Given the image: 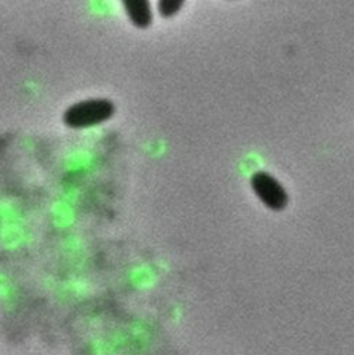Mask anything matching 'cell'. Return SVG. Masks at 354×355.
I'll return each mask as SVG.
<instances>
[{
    "instance_id": "6da1fadb",
    "label": "cell",
    "mask_w": 354,
    "mask_h": 355,
    "mask_svg": "<svg viewBox=\"0 0 354 355\" xmlns=\"http://www.w3.org/2000/svg\"><path fill=\"white\" fill-rule=\"evenodd\" d=\"M115 114V105L106 98L87 100L66 110L63 121L69 128L81 130L108 121Z\"/></svg>"
},
{
    "instance_id": "7a4b0ae2",
    "label": "cell",
    "mask_w": 354,
    "mask_h": 355,
    "mask_svg": "<svg viewBox=\"0 0 354 355\" xmlns=\"http://www.w3.org/2000/svg\"><path fill=\"white\" fill-rule=\"evenodd\" d=\"M251 184L258 198L267 205L269 209L280 212L287 206V192L268 172H256L252 176Z\"/></svg>"
},
{
    "instance_id": "3957f363",
    "label": "cell",
    "mask_w": 354,
    "mask_h": 355,
    "mask_svg": "<svg viewBox=\"0 0 354 355\" xmlns=\"http://www.w3.org/2000/svg\"><path fill=\"white\" fill-rule=\"evenodd\" d=\"M124 8L133 24L138 28H146L153 23V12L146 0H124Z\"/></svg>"
},
{
    "instance_id": "277c9868",
    "label": "cell",
    "mask_w": 354,
    "mask_h": 355,
    "mask_svg": "<svg viewBox=\"0 0 354 355\" xmlns=\"http://www.w3.org/2000/svg\"><path fill=\"white\" fill-rule=\"evenodd\" d=\"M183 5V0H161L158 2V12L162 17H172L180 12Z\"/></svg>"
}]
</instances>
